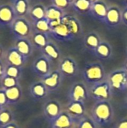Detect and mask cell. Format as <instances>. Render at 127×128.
Here are the masks:
<instances>
[{
    "instance_id": "6da1fadb",
    "label": "cell",
    "mask_w": 127,
    "mask_h": 128,
    "mask_svg": "<svg viewBox=\"0 0 127 128\" xmlns=\"http://www.w3.org/2000/svg\"><path fill=\"white\" fill-rule=\"evenodd\" d=\"M91 114L98 127H106L112 122L115 110L110 101H97L94 104Z\"/></svg>"
},
{
    "instance_id": "7a4b0ae2",
    "label": "cell",
    "mask_w": 127,
    "mask_h": 128,
    "mask_svg": "<svg viewBox=\"0 0 127 128\" xmlns=\"http://www.w3.org/2000/svg\"><path fill=\"white\" fill-rule=\"evenodd\" d=\"M82 75L85 82L90 86L105 80L107 76L104 66L100 62L87 64L82 71Z\"/></svg>"
},
{
    "instance_id": "3957f363",
    "label": "cell",
    "mask_w": 127,
    "mask_h": 128,
    "mask_svg": "<svg viewBox=\"0 0 127 128\" xmlns=\"http://www.w3.org/2000/svg\"><path fill=\"white\" fill-rule=\"evenodd\" d=\"M113 89L109 82L106 79L105 80L91 85L88 88L89 97L95 102L97 101H110L113 96Z\"/></svg>"
},
{
    "instance_id": "277c9868",
    "label": "cell",
    "mask_w": 127,
    "mask_h": 128,
    "mask_svg": "<svg viewBox=\"0 0 127 128\" xmlns=\"http://www.w3.org/2000/svg\"><path fill=\"white\" fill-rule=\"evenodd\" d=\"M10 31L16 38H30L34 33L32 23L25 16H17L10 26Z\"/></svg>"
},
{
    "instance_id": "5b68a950",
    "label": "cell",
    "mask_w": 127,
    "mask_h": 128,
    "mask_svg": "<svg viewBox=\"0 0 127 128\" xmlns=\"http://www.w3.org/2000/svg\"><path fill=\"white\" fill-rule=\"evenodd\" d=\"M106 80L113 91L124 92L127 88V71L124 68H118L107 74Z\"/></svg>"
},
{
    "instance_id": "8992f818",
    "label": "cell",
    "mask_w": 127,
    "mask_h": 128,
    "mask_svg": "<svg viewBox=\"0 0 127 128\" xmlns=\"http://www.w3.org/2000/svg\"><path fill=\"white\" fill-rule=\"evenodd\" d=\"M58 69L64 77H74L77 76L79 70L77 62L71 56H64L61 58Z\"/></svg>"
},
{
    "instance_id": "52a82bcc",
    "label": "cell",
    "mask_w": 127,
    "mask_h": 128,
    "mask_svg": "<svg viewBox=\"0 0 127 128\" xmlns=\"http://www.w3.org/2000/svg\"><path fill=\"white\" fill-rule=\"evenodd\" d=\"M88 97V88L82 82H74L68 92L69 101L85 103Z\"/></svg>"
},
{
    "instance_id": "ba28073f",
    "label": "cell",
    "mask_w": 127,
    "mask_h": 128,
    "mask_svg": "<svg viewBox=\"0 0 127 128\" xmlns=\"http://www.w3.org/2000/svg\"><path fill=\"white\" fill-rule=\"evenodd\" d=\"M31 69L34 74L40 78H43L51 73L52 61L42 54L34 61L31 65Z\"/></svg>"
},
{
    "instance_id": "9c48e42d",
    "label": "cell",
    "mask_w": 127,
    "mask_h": 128,
    "mask_svg": "<svg viewBox=\"0 0 127 128\" xmlns=\"http://www.w3.org/2000/svg\"><path fill=\"white\" fill-rule=\"evenodd\" d=\"M64 76L58 69L52 70L49 74L41 78L42 82L45 85L49 92L58 91L61 86Z\"/></svg>"
},
{
    "instance_id": "30bf717a",
    "label": "cell",
    "mask_w": 127,
    "mask_h": 128,
    "mask_svg": "<svg viewBox=\"0 0 127 128\" xmlns=\"http://www.w3.org/2000/svg\"><path fill=\"white\" fill-rule=\"evenodd\" d=\"M61 22L64 23L67 26L68 29L75 39L81 37L83 34L82 22L76 16L71 14H65L61 18Z\"/></svg>"
},
{
    "instance_id": "8fae6325",
    "label": "cell",
    "mask_w": 127,
    "mask_h": 128,
    "mask_svg": "<svg viewBox=\"0 0 127 128\" xmlns=\"http://www.w3.org/2000/svg\"><path fill=\"white\" fill-rule=\"evenodd\" d=\"M49 35L55 40L61 43L70 42L75 40L67 26L63 22H61V24H59L57 27L52 28Z\"/></svg>"
},
{
    "instance_id": "7c38bea8",
    "label": "cell",
    "mask_w": 127,
    "mask_h": 128,
    "mask_svg": "<svg viewBox=\"0 0 127 128\" xmlns=\"http://www.w3.org/2000/svg\"><path fill=\"white\" fill-rule=\"evenodd\" d=\"M16 17L12 4H0V27H10Z\"/></svg>"
},
{
    "instance_id": "4fadbf2b",
    "label": "cell",
    "mask_w": 127,
    "mask_h": 128,
    "mask_svg": "<svg viewBox=\"0 0 127 128\" xmlns=\"http://www.w3.org/2000/svg\"><path fill=\"white\" fill-rule=\"evenodd\" d=\"M62 112L61 105L56 100H48L43 106V115L49 123L57 118Z\"/></svg>"
},
{
    "instance_id": "5bb4252c",
    "label": "cell",
    "mask_w": 127,
    "mask_h": 128,
    "mask_svg": "<svg viewBox=\"0 0 127 128\" xmlns=\"http://www.w3.org/2000/svg\"><path fill=\"white\" fill-rule=\"evenodd\" d=\"M121 11L122 10L118 5L115 4L109 5L103 23L108 27H111V28H115L118 26L122 22Z\"/></svg>"
},
{
    "instance_id": "9a60e30c",
    "label": "cell",
    "mask_w": 127,
    "mask_h": 128,
    "mask_svg": "<svg viewBox=\"0 0 127 128\" xmlns=\"http://www.w3.org/2000/svg\"><path fill=\"white\" fill-rule=\"evenodd\" d=\"M109 6L105 0H97L92 3L89 14L96 20L103 22L107 14Z\"/></svg>"
},
{
    "instance_id": "2e32d148",
    "label": "cell",
    "mask_w": 127,
    "mask_h": 128,
    "mask_svg": "<svg viewBox=\"0 0 127 128\" xmlns=\"http://www.w3.org/2000/svg\"><path fill=\"white\" fill-rule=\"evenodd\" d=\"M76 120L67 111H63L60 116L50 123L51 128H75Z\"/></svg>"
},
{
    "instance_id": "e0dca14e",
    "label": "cell",
    "mask_w": 127,
    "mask_h": 128,
    "mask_svg": "<svg viewBox=\"0 0 127 128\" xmlns=\"http://www.w3.org/2000/svg\"><path fill=\"white\" fill-rule=\"evenodd\" d=\"M6 61L8 64L13 65L20 68H22L25 65V62H27L28 58L24 57L15 47L11 46L10 47L7 52H6Z\"/></svg>"
},
{
    "instance_id": "ac0fdd59",
    "label": "cell",
    "mask_w": 127,
    "mask_h": 128,
    "mask_svg": "<svg viewBox=\"0 0 127 128\" xmlns=\"http://www.w3.org/2000/svg\"><path fill=\"white\" fill-rule=\"evenodd\" d=\"M101 41L102 38L99 33L95 31H91L84 35L82 44L84 47L93 54Z\"/></svg>"
},
{
    "instance_id": "d6986e66",
    "label": "cell",
    "mask_w": 127,
    "mask_h": 128,
    "mask_svg": "<svg viewBox=\"0 0 127 128\" xmlns=\"http://www.w3.org/2000/svg\"><path fill=\"white\" fill-rule=\"evenodd\" d=\"M14 47L26 58L32 55L34 49L30 38H16Z\"/></svg>"
},
{
    "instance_id": "ffe728a7",
    "label": "cell",
    "mask_w": 127,
    "mask_h": 128,
    "mask_svg": "<svg viewBox=\"0 0 127 128\" xmlns=\"http://www.w3.org/2000/svg\"><path fill=\"white\" fill-rule=\"evenodd\" d=\"M66 111L76 121L86 116V108L85 103L82 102L69 101L68 104L67 105Z\"/></svg>"
},
{
    "instance_id": "44dd1931",
    "label": "cell",
    "mask_w": 127,
    "mask_h": 128,
    "mask_svg": "<svg viewBox=\"0 0 127 128\" xmlns=\"http://www.w3.org/2000/svg\"><path fill=\"white\" fill-rule=\"evenodd\" d=\"M113 54V48L112 45L106 40H102L94 52V56L102 60H109L112 58Z\"/></svg>"
},
{
    "instance_id": "7402d4cb",
    "label": "cell",
    "mask_w": 127,
    "mask_h": 128,
    "mask_svg": "<svg viewBox=\"0 0 127 128\" xmlns=\"http://www.w3.org/2000/svg\"><path fill=\"white\" fill-rule=\"evenodd\" d=\"M49 91L47 90L45 85L42 82V81H38L34 82L30 88V94L31 97L36 100H40L47 97L49 94Z\"/></svg>"
},
{
    "instance_id": "603a6c76",
    "label": "cell",
    "mask_w": 127,
    "mask_h": 128,
    "mask_svg": "<svg viewBox=\"0 0 127 128\" xmlns=\"http://www.w3.org/2000/svg\"><path fill=\"white\" fill-rule=\"evenodd\" d=\"M43 55L46 56L52 62L58 60L61 58V51L56 44L49 40L48 44L41 50Z\"/></svg>"
},
{
    "instance_id": "cb8c5ba5",
    "label": "cell",
    "mask_w": 127,
    "mask_h": 128,
    "mask_svg": "<svg viewBox=\"0 0 127 128\" xmlns=\"http://www.w3.org/2000/svg\"><path fill=\"white\" fill-rule=\"evenodd\" d=\"M7 100V104H15L22 98V90L19 85L12 88L4 89Z\"/></svg>"
},
{
    "instance_id": "d4e9b609",
    "label": "cell",
    "mask_w": 127,
    "mask_h": 128,
    "mask_svg": "<svg viewBox=\"0 0 127 128\" xmlns=\"http://www.w3.org/2000/svg\"><path fill=\"white\" fill-rule=\"evenodd\" d=\"M92 2L88 0H75L71 4L73 10L79 14L87 15L90 14Z\"/></svg>"
},
{
    "instance_id": "484cf974",
    "label": "cell",
    "mask_w": 127,
    "mask_h": 128,
    "mask_svg": "<svg viewBox=\"0 0 127 128\" xmlns=\"http://www.w3.org/2000/svg\"><path fill=\"white\" fill-rule=\"evenodd\" d=\"M32 44L34 46V48L42 50L43 47L48 44L49 40V35L46 33L43 32H34L32 36Z\"/></svg>"
},
{
    "instance_id": "4316f807",
    "label": "cell",
    "mask_w": 127,
    "mask_h": 128,
    "mask_svg": "<svg viewBox=\"0 0 127 128\" xmlns=\"http://www.w3.org/2000/svg\"><path fill=\"white\" fill-rule=\"evenodd\" d=\"M12 6L17 16H25L31 8L28 0H12Z\"/></svg>"
},
{
    "instance_id": "83f0119b",
    "label": "cell",
    "mask_w": 127,
    "mask_h": 128,
    "mask_svg": "<svg viewBox=\"0 0 127 128\" xmlns=\"http://www.w3.org/2000/svg\"><path fill=\"white\" fill-rule=\"evenodd\" d=\"M46 7L40 3L36 4L30 8L28 15L32 21H37L46 18Z\"/></svg>"
},
{
    "instance_id": "f1b7e54d",
    "label": "cell",
    "mask_w": 127,
    "mask_h": 128,
    "mask_svg": "<svg viewBox=\"0 0 127 128\" xmlns=\"http://www.w3.org/2000/svg\"><path fill=\"white\" fill-rule=\"evenodd\" d=\"M65 14H66L65 11L63 10L62 9L53 4H51L46 7V18L49 21L55 20H61Z\"/></svg>"
},
{
    "instance_id": "f546056e",
    "label": "cell",
    "mask_w": 127,
    "mask_h": 128,
    "mask_svg": "<svg viewBox=\"0 0 127 128\" xmlns=\"http://www.w3.org/2000/svg\"><path fill=\"white\" fill-rule=\"evenodd\" d=\"M31 23L34 28V32H43L49 34L51 29L49 26V22L46 18H43L37 21H32Z\"/></svg>"
},
{
    "instance_id": "4dcf8cb0",
    "label": "cell",
    "mask_w": 127,
    "mask_h": 128,
    "mask_svg": "<svg viewBox=\"0 0 127 128\" xmlns=\"http://www.w3.org/2000/svg\"><path fill=\"white\" fill-rule=\"evenodd\" d=\"M99 127L91 118V116H85L76 122L75 128H98Z\"/></svg>"
},
{
    "instance_id": "1f68e13d",
    "label": "cell",
    "mask_w": 127,
    "mask_h": 128,
    "mask_svg": "<svg viewBox=\"0 0 127 128\" xmlns=\"http://www.w3.org/2000/svg\"><path fill=\"white\" fill-rule=\"evenodd\" d=\"M14 115L11 110L4 108L0 112V127H4L10 123L13 122Z\"/></svg>"
},
{
    "instance_id": "d6a6232c",
    "label": "cell",
    "mask_w": 127,
    "mask_h": 128,
    "mask_svg": "<svg viewBox=\"0 0 127 128\" xmlns=\"http://www.w3.org/2000/svg\"><path fill=\"white\" fill-rule=\"evenodd\" d=\"M21 72H22V68H20L10 64H7V66H5V71H4L5 76L19 80V78L21 76Z\"/></svg>"
},
{
    "instance_id": "836d02e7",
    "label": "cell",
    "mask_w": 127,
    "mask_h": 128,
    "mask_svg": "<svg viewBox=\"0 0 127 128\" xmlns=\"http://www.w3.org/2000/svg\"><path fill=\"white\" fill-rule=\"evenodd\" d=\"M1 86H2L3 89L12 88V87H14V86L19 85V81L17 79L12 78V77L7 76L5 75L1 79Z\"/></svg>"
},
{
    "instance_id": "e575fe53",
    "label": "cell",
    "mask_w": 127,
    "mask_h": 128,
    "mask_svg": "<svg viewBox=\"0 0 127 128\" xmlns=\"http://www.w3.org/2000/svg\"><path fill=\"white\" fill-rule=\"evenodd\" d=\"M51 1L52 3V4L62 9L63 10H65L70 6V4L67 0H51Z\"/></svg>"
},
{
    "instance_id": "d590c367",
    "label": "cell",
    "mask_w": 127,
    "mask_h": 128,
    "mask_svg": "<svg viewBox=\"0 0 127 128\" xmlns=\"http://www.w3.org/2000/svg\"><path fill=\"white\" fill-rule=\"evenodd\" d=\"M6 104H7V98L5 95V92L4 91V89H0V106H4Z\"/></svg>"
},
{
    "instance_id": "8d00e7d4",
    "label": "cell",
    "mask_w": 127,
    "mask_h": 128,
    "mask_svg": "<svg viewBox=\"0 0 127 128\" xmlns=\"http://www.w3.org/2000/svg\"><path fill=\"white\" fill-rule=\"evenodd\" d=\"M115 128H127V117L119 120L115 125Z\"/></svg>"
},
{
    "instance_id": "74e56055",
    "label": "cell",
    "mask_w": 127,
    "mask_h": 128,
    "mask_svg": "<svg viewBox=\"0 0 127 128\" xmlns=\"http://www.w3.org/2000/svg\"><path fill=\"white\" fill-rule=\"evenodd\" d=\"M121 20L122 23L127 26V6H125L121 11Z\"/></svg>"
},
{
    "instance_id": "f35d334b",
    "label": "cell",
    "mask_w": 127,
    "mask_h": 128,
    "mask_svg": "<svg viewBox=\"0 0 127 128\" xmlns=\"http://www.w3.org/2000/svg\"><path fill=\"white\" fill-rule=\"evenodd\" d=\"M4 71H5V66L3 62L1 61V59H0V81L4 76Z\"/></svg>"
},
{
    "instance_id": "ab89813d",
    "label": "cell",
    "mask_w": 127,
    "mask_h": 128,
    "mask_svg": "<svg viewBox=\"0 0 127 128\" xmlns=\"http://www.w3.org/2000/svg\"><path fill=\"white\" fill-rule=\"evenodd\" d=\"M1 128H19V126H18L16 123L12 122V123H10V124H8L5 125V126H4V127H1Z\"/></svg>"
},
{
    "instance_id": "60d3db41",
    "label": "cell",
    "mask_w": 127,
    "mask_h": 128,
    "mask_svg": "<svg viewBox=\"0 0 127 128\" xmlns=\"http://www.w3.org/2000/svg\"><path fill=\"white\" fill-rule=\"evenodd\" d=\"M3 55H4V48H3L2 45L0 44V59L2 58Z\"/></svg>"
},
{
    "instance_id": "b9f144b4",
    "label": "cell",
    "mask_w": 127,
    "mask_h": 128,
    "mask_svg": "<svg viewBox=\"0 0 127 128\" xmlns=\"http://www.w3.org/2000/svg\"><path fill=\"white\" fill-rule=\"evenodd\" d=\"M124 69H125V70L127 71V59H126V61H125V63H124Z\"/></svg>"
},
{
    "instance_id": "7bdbcfd3",
    "label": "cell",
    "mask_w": 127,
    "mask_h": 128,
    "mask_svg": "<svg viewBox=\"0 0 127 128\" xmlns=\"http://www.w3.org/2000/svg\"><path fill=\"white\" fill-rule=\"evenodd\" d=\"M67 1H68V2H70V5H71V4H72V3H73V2H74L75 0H67Z\"/></svg>"
},
{
    "instance_id": "ee69618b",
    "label": "cell",
    "mask_w": 127,
    "mask_h": 128,
    "mask_svg": "<svg viewBox=\"0 0 127 128\" xmlns=\"http://www.w3.org/2000/svg\"><path fill=\"white\" fill-rule=\"evenodd\" d=\"M4 107H3V106H0V112L3 110V109H4Z\"/></svg>"
},
{
    "instance_id": "f6af8a7d",
    "label": "cell",
    "mask_w": 127,
    "mask_h": 128,
    "mask_svg": "<svg viewBox=\"0 0 127 128\" xmlns=\"http://www.w3.org/2000/svg\"><path fill=\"white\" fill-rule=\"evenodd\" d=\"M124 3L125 6H127V0H124Z\"/></svg>"
},
{
    "instance_id": "bcb514c9",
    "label": "cell",
    "mask_w": 127,
    "mask_h": 128,
    "mask_svg": "<svg viewBox=\"0 0 127 128\" xmlns=\"http://www.w3.org/2000/svg\"><path fill=\"white\" fill-rule=\"evenodd\" d=\"M88 1H90L91 2H92V3H93V2H96L97 0H88Z\"/></svg>"
},
{
    "instance_id": "7dc6e473",
    "label": "cell",
    "mask_w": 127,
    "mask_h": 128,
    "mask_svg": "<svg viewBox=\"0 0 127 128\" xmlns=\"http://www.w3.org/2000/svg\"><path fill=\"white\" fill-rule=\"evenodd\" d=\"M125 103H126V104H127V98H126V99H125Z\"/></svg>"
},
{
    "instance_id": "c3c4849f",
    "label": "cell",
    "mask_w": 127,
    "mask_h": 128,
    "mask_svg": "<svg viewBox=\"0 0 127 128\" xmlns=\"http://www.w3.org/2000/svg\"></svg>"
}]
</instances>
